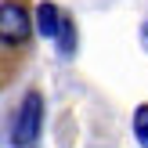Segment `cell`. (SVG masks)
<instances>
[{"mask_svg": "<svg viewBox=\"0 0 148 148\" xmlns=\"http://www.w3.org/2000/svg\"><path fill=\"white\" fill-rule=\"evenodd\" d=\"M40 119H43V101H40V94H25L18 116H14L11 141L14 145H33V137L40 134Z\"/></svg>", "mask_w": 148, "mask_h": 148, "instance_id": "6da1fadb", "label": "cell"}, {"mask_svg": "<svg viewBox=\"0 0 148 148\" xmlns=\"http://www.w3.org/2000/svg\"><path fill=\"white\" fill-rule=\"evenodd\" d=\"M0 36H4V47H18V43H25V36H29V18H25V11H22L18 4H11V0L4 4Z\"/></svg>", "mask_w": 148, "mask_h": 148, "instance_id": "7a4b0ae2", "label": "cell"}, {"mask_svg": "<svg viewBox=\"0 0 148 148\" xmlns=\"http://www.w3.org/2000/svg\"><path fill=\"white\" fill-rule=\"evenodd\" d=\"M36 25H40V33L47 36V40H54V36L62 33L65 22L58 18V7L54 4H40V7H36Z\"/></svg>", "mask_w": 148, "mask_h": 148, "instance_id": "3957f363", "label": "cell"}, {"mask_svg": "<svg viewBox=\"0 0 148 148\" xmlns=\"http://www.w3.org/2000/svg\"><path fill=\"white\" fill-rule=\"evenodd\" d=\"M134 137L148 148V105H137V112H134Z\"/></svg>", "mask_w": 148, "mask_h": 148, "instance_id": "277c9868", "label": "cell"}, {"mask_svg": "<svg viewBox=\"0 0 148 148\" xmlns=\"http://www.w3.org/2000/svg\"><path fill=\"white\" fill-rule=\"evenodd\" d=\"M58 47H62V54H72V47H76V29H72V22L62 25V33H58Z\"/></svg>", "mask_w": 148, "mask_h": 148, "instance_id": "5b68a950", "label": "cell"}, {"mask_svg": "<svg viewBox=\"0 0 148 148\" xmlns=\"http://www.w3.org/2000/svg\"><path fill=\"white\" fill-rule=\"evenodd\" d=\"M141 36H145V47H148V25H145V33H141Z\"/></svg>", "mask_w": 148, "mask_h": 148, "instance_id": "8992f818", "label": "cell"}]
</instances>
